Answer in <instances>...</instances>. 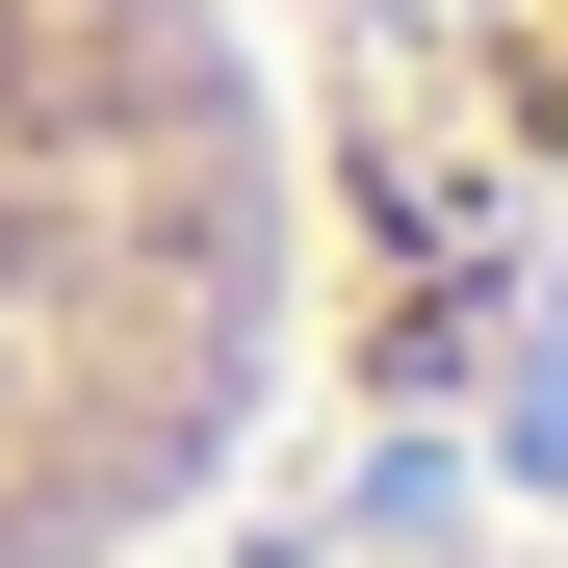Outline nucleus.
Instances as JSON below:
<instances>
[{
    "label": "nucleus",
    "mask_w": 568,
    "mask_h": 568,
    "mask_svg": "<svg viewBox=\"0 0 568 568\" xmlns=\"http://www.w3.org/2000/svg\"><path fill=\"white\" fill-rule=\"evenodd\" d=\"M311 388V104L258 0H0V568H155Z\"/></svg>",
    "instance_id": "obj_1"
}]
</instances>
